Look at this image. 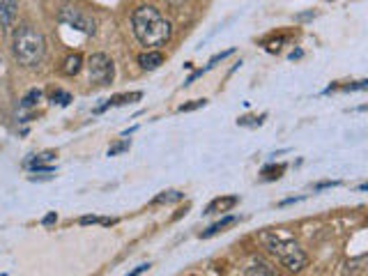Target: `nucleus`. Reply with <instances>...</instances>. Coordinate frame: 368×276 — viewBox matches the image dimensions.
I'll return each mask as SVG.
<instances>
[{"instance_id": "obj_1", "label": "nucleus", "mask_w": 368, "mask_h": 276, "mask_svg": "<svg viewBox=\"0 0 368 276\" xmlns=\"http://www.w3.org/2000/svg\"><path fill=\"white\" fill-rule=\"evenodd\" d=\"M131 31L143 47L159 49L170 40L173 26H170V21L157 10V7L141 5L138 10H134V14H131Z\"/></svg>"}, {"instance_id": "obj_2", "label": "nucleus", "mask_w": 368, "mask_h": 276, "mask_svg": "<svg viewBox=\"0 0 368 276\" xmlns=\"http://www.w3.org/2000/svg\"><path fill=\"white\" fill-rule=\"evenodd\" d=\"M12 51L19 65L37 67L44 60V54H47V40H44V35L37 28H33L30 24H21L19 28H14Z\"/></svg>"}, {"instance_id": "obj_3", "label": "nucleus", "mask_w": 368, "mask_h": 276, "mask_svg": "<svg viewBox=\"0 0 368 276\" xmlns=\"http://www.w3.org/2000/svg\"><path fill=\"white\" fill-rule=\"evenodd\" d=\"M260 242L265 244V249L281 260V263L288 267L290 272H302L306 263H309V256L299 249V244L288 235H279V233H260Z\"/></svg>"}, {"instance_id": "obj_4", "label": "nucleus", "mask_w": 368, "mask_h": 276, "mask_svg": "<svg viewBox=\"0 0 368 276\" xmlns=\"http://www.w3.org/2000/svg\"><path fill=\"white\" fill-rule=\"evenodd\" d=\"M88 81L95 86H111L115 76L113 60L106 54H93L88 58Z\"/></svg>"}, {"instance_id": "obj_5", "label": "nucleus", "mask_w": 368, "mask_h": 276, "mask_svg": "<svg viewBox=\"0 0 368 276\" xmlns=\"http://www.w3.org/2000/svg\"><path fill=\"white\" fill-rule=\"evenodd\" d=\"M58 21L70 28H77V31L86 33V35H93L95 33V21L86 17V14H81L79 10H72V7H63L58 14Z\"/></svg>"}, {"instance_id": "obj_6", "label": "nucleus", "mask_w": 368, "mask_h": 276, "mask_svg": "<svg viewBox=\"0 0 368 276\" xmlns=\"http://www.w3.org/2000/svg\"><path fill=\"white\" fill-rule=\"evenodd\" d=\"M19 3L17 0H0V31H7L17 19Z\"/></svg>"}, {"instance_id": "obj_7", "label": "nucleus", "mask_w": 368, "mask_h": 276, "mask_svg": "<svg viewBox=\"0 0 368 276\" xmlns=\"http://www.w3.org/2000/svg\"><path fill=\"white\" fill-rule=\"evenodd\" d=\"M239 203L237 196H223V198H216L212 200L207 207H205V214H221V212H230L232 207Z\"/></svg>"}, {"instance_id": "obj_8", "label": "nucleus", "mask_w": 368, "mask_h": 276, "mask_svg": "<svg viewBox=\"0 0 368 276\" xmlns=\"http://www.w3.org/2000/svg\"><path fill=\"white\" fill-rule=\"evenodd\" d=\"M232 223H237V216L226 214V216H223V219H219L216 223H212V226H209L207 230H202V233H200V237H202V240H207V237H214V235H219V233H223V230H226V228H230Z\"/></svg>"}, {"instance_id": "obj_9", "label": "nucleus", "mask_w": 368, "mask_h": 276, "mask_svg": "<svg viewBox=\"0 0 368 276\" xmlns=\"http://www.w3.org/2000/svg\"><path fill=\"white\" fill-rule=\"evenodd\" d=\"M138 65L143 67V70L152 72V70H157V67L163 65V56L159 54V51H145V54L138 56Z\"/></svg>"}, {"instance_id": "obj_10", "label": "nucleus", "mask_w": 368, "mask_h": 276, "mask_svg": "<svg viewBox=\"0 0 368 276\" xmlns=\"http://www.w3.org/2000/svg\"><path fill=\"white\" fill-rule=\"evenodd\" d=\"M81 70H83V58H81V54H72L65 58V63H63L65 76H77Z\"/></svg>"}, {"instance_id": "obj_11", "label": "nucleus", "mask_w": 368, "mask_h": 276, "mask_svg": "<svg viewBox=\"0 0 368 276\" xmlns=\"http://www.w3.org/2000/svg\"><path fill=\"white\" fill-rule=\"evenodd\" d=\"M143 97V92H129V95H118L113 99H109V104H104V106L97 108V113H102V111H106L109 106H122V104H131V102H138Z\"/></svg>"}, {"instance_id": "obj_12", "label": "nucleus", "mask_w": 368, "mask_h": 276, "mask_svg": "<svg viewBox=\"0 0 368 276\" xmlns=\"http://www.w3.org/2000/svg\"><path fill=\"white\" fill-rule=\"evenodd\" d=\"M184 198V193L182 191H177V189H170V191H161L159 196H157L152 200V205H168V203H179V200Z\"/></svg>"}, {"instance_id": "obj_13", "label": "nucleus", "mask_w": 368, "mask_h": 276, "mask_svg": "<svg viewBox=\"0 0 368 276\" xmlns=\"http://www.w3.org/2000/svg\"><path fill=\"white\" fill-rule=\"evenodd\" d=\"M283 173H285V166H283V163H279V166H265V168H262V180H267V182L279 180Z\"/></svg>"}, {"instance_id": "obj_14", "label": "nucleus", "mask_w": 368, "mask_h": 276, "mask_svg": "<svg viewBox=\"0 0 368 276\" xmlns=\"http://www.w3.org/2000/svg\"><path fill=\"white\" fill-rule=\"evenodd\" d=\"M244 276H276V274H274V270H272L269 265H265V263H255V265L249 267V270H246Z\"/></svg>"}, {"instance_id": "obj_15", "label": "nucleus", "mask_w": 368, "mask_h": 276, "mask_svg": "<svg viewBox=\"0 0 368 276\" xmlns=\"http://www.w3.org/2000/svg\"><path fill=\"white\" fill-rule=\"evenodd\" d=\"M51 102L54 104H60V106H67V104L72 102V95L65 92V90H56L54 95H51Z\"/></svg>"}, {"instance_id": "obj_16", "label": "nucleus", "mask_w": 368, "mask_h": 276, "mask_svg": "<svg viewBox=\"0 0 368 276\" xmlns=\"http://www.w3.org/2000/svg\"><path fill=\"white\" fill-rule=\"evenodd\" d=\"M40 99H42V92H40V90H30V92L24 97V106H26V108L35 106V104L40 102Z\"/></svg>"}, {"instance_id": "obj_17", "label": "nucleus", "mask_w": 368, "mask_h": 276, "mask_svg": "<svg viewBox=\"0 0 368 276\" xmlns=\"http://www.w3.org/2000/svg\"><path fill=\"white\" fill-rule=\"evenodd\" d=\"M205 99H196V102H191V104H184V106H179L177 111H179V113H189V111H196V108H202V106H205Z\"/></svg>"}, {"instance_id": "obj_18", "label": "nucleus", "mask_w": 368, "mask_h": 276, "mask_svg": "<svg viewBox=\"0 0 368 276\" xmlns=\"http://www.w3.org/2000/svg\"><path fill=\"white\" fill-rule=\"evenodd\" d=\"M125 150H129V140H122V143H118V145L111 147V150H109V156H115V154L125 152Z\"/></svg>"}, {"instance_id": "obj_19", "label": "nucleus", "mask_w": 368, "mask_h": 276, "mask_svg": "<svg viewBox=\"0 0 368 276\" xmlns=\"http://www.w3.org/2000/svg\"><path fill=\"white\" fill-rule=\"evenodd\" d=\"M230 54H232V51H223V54H219V56H214V58H212V60H209V65L205 67V70H209V67H214L216 63H221V60H226V58H228Z\"/></svg>"}, {"instance_id": "obj_20", "label": "nucleus", "mask_w": 368, "mask_h": 276, "mask_svg": "<svg viewBox=\"0 0 368 276\" xmlns=\"http://www.w3.org/2000/svg\"><path fill=\"white\" fill-rule=\"evenodd\" d=\"M56 221H58V214H56V212H49V214L42 219V226H47V228H49V226H54Z\"/></svg>"}, {"instance_id": "obj_21", "label": "nucleus", "mask_w": 368, "mask_h": 276, "mask_svg": "<svg viewBox=\"0 0 368 276\" xmlns=\"http://www.w3.org/2000/svg\"><path fill=\"white\" fill-rule=\"evenodd\" d=\"M368 88V81H357L355 86H345L343 90H366Z\"/></svg>"}, {"instance_id": "obj_22", "label": "nucleus", "mask_w": 368, "mask_h": 276, "mask_svg": "<svg viewBox=\"0 0 368 276\" xmlns=\"http://www.w3.org/2000/svg\"><path fill=\"white\" fill-rule=\"evenodd\" d=\"M90 223H102L99 216H81V226H90Z\"/></svg>"}, {"instance_id": "obj_23", "label": "nucleus", "mask_w": 368, "mask_h": 276, "mask_svg": "<svg viewBox=\"0 0 368 276\" xmlns=\"http://www.w3.org/2000/svg\"><path fill=\"white\" fill-rule=\"evenodd\" d=\"M262 122V117H239V124H251V127H255V124H260Z\"/></svg>"}, {"instance_id": "obj_24", "label": "nucleus", "mask_w": 368, "mask_h": 276, "mask_svg": "<svg viewBox=\"0 0 368 276\" xmlns=\"http://www.w3.org/2000/svg\"><path fill=\"white\" fill-rule=\"evenodd\" d=\"M341 182H320L313 186V191H322V189H332V186H339Z\"/></svg>"}, {"instance_id": "obj_25", "label": "nucleus", "mask_w": 368, "mask_h": 276, "mask_svg": "<svg viewBox=\"0 0 368 276\" xmlns=\"http://www.w3.org/2000/svg\"><path fill=\"white\" fill-rule=\"evenodd\" d=\"M147 270H150V263H147V265H138L136 270H134V272H129L127 276H141L143 272H147Z\"/></svg>"}]
</instances>
